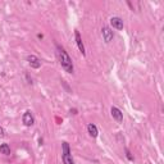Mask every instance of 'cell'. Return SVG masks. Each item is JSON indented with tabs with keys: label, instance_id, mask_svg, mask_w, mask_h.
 Returning a JSON list of instances; mask_svg holds the SVG:
<instances>
[{
	"label": "cell",
	"instance_id": "cell-4",
	"mask_svg": "<svg viewBox=\"0 0 164 164\" xmlns=\"http://www.w3.org/2000/svg\"><path fill=\"white\" fill-rule=\"evenodd\" d=\"M22 119H23V124H25L26 127H31V126H33V123H35V118H33V115L30 110H27V112L23 114Z\"/></svg>",
	"mask_w": 164,
	"mask_h": 164
},
{
	"label": "cell",
	"instance_id": "cell-7",
	"mask_svg": "<svg viewBox=\"0 0 164 164\" xmlns=\"http://www.w3.org/2000/svg\"><path fill=\"white\" fill-rule=\"evenodd\" d=\"M110 113H112V117H113L115 120H117L118 123H122V122H123V113L120 112L118 108L112 107V109H110Z\"/></svg>",
	"mask_w": 164,
	"mask_h": 164
},
{
	"label": "cell",
	"instance_id": "cell-8",
	"mask_svg": "<svg viewBox=\"0 0 164 164\" xmlns=\"http://www.w3.org/2000/svg\"><path fill=\"white\" fill-rule=\"evenodd\" d=\"M74 37H76V44L78 46V50L82 53V55H86V51H85V46H84V42H82V37L80 35L78 31H74Z\"/></svg>",
	"mask_w": 164,
	"mask_h": 164
},
{
	"label": "cell",
	"instance_id": "cell-6",
	"mask_svg": "<svg viewBox=\"0 0 164 164\" xmlns=\"http://www.w3.org/2000/svg\"><path fill=\"white\" fill-rule=\"evenodd\" d=\"M110 26L115 30H123V21L119 17H112L110 18Z\"/></svg>",
	"mask_w": 164,
	"mask_h": 164
},
{
	"label": "cell",
	"instance_id": "cell-10",
	"mask_svg": "<svg viewBox=\"0 0 164 164\" xmlns=\"http://www.w3.org/2000/svg\"><path fill=\"white\" fill-rule=\"evenodd\" d=\"M0 154L11 155V146H9L8 144H2V145H0Z\"/></svg>",
	"mask_w": 164,
	"mask_h": 164
},
{
	"label": "cell",
	"instance_id": "cell-11",
	"mask_svg": "<svg viewBox=\"0 0 164 164\" xmlns=\"http://www.w3.org/2000/svg\"><path fill=\"white\" fill-rule=\"evenodd\" d=\"M0 137H5V131L3 127H0Z\"/></svg>",
	"mask_w": 164,
	"mask_h": 164
},
{
	"label": "cell",
	"instance_id": "cell-1",
	"mask_svg": "<svg viewBox=\"0 0 164 164\" xmlns=\"http://www.w3.org/2000/svg\"><path fill=\"white\" fill-rule=\"evenodd\" d=\"M56 54H58V58H59V63L62 65V68L67 73H73V62H72L71 56L68 55V53L64 50V47L56 45Z\"/></svg>",
	"mask_w": 164,
	"mask_h": 164
},
{
	"label": "cell",
	"instance_id": "cell-5",
	"mask_svg": "<svg viewBox=\"0 0 164 164\" xmlns=\"http://www.w3.org/2000/svg\"><path fill=\"white\" fill-rule=\"evenodd\" d=\"M27 62H28V64H30L32 68H35V69H37V68H40V67H41V60L38 59L36 55H28L27 56Z\"/></svg>",
	"mask_w": 164,
	"mask_h": 164
},
{
	"label": "cell",
	"instance_id": "cell-12",
	"mask_svg": "<svg viewBox=\"0 0 164 164\" xmlns=\"http://www.w3.org/2000/svg\"><path fill=\"white\" fill-rule=\"evenodd\" d=\"M126 155H127V158L129 159V160H133V158H132V155H131V153H129L128 150H126Z\"/></svg>",
	"mask_w": 164,
	"mask_h": 164
},
{
	"label": "cell",
	"instance_id": "cell-9",
	"mask_svg": "<svg viewBox=\"0 0 164 164\" xmlns=\"http://www.w3.org/2000/svg\"><path fill=\"white\" fill-rule=\"evenodd\" d=\"M87 131H89V135H90L91 137H98V135H99V131H98V127H96L95 124L90 123L89 126H87Z\"/></svg>",
	"mask_w": 164,
	"mask_h": 164
},
{
	"label": "cell",
	"instance_id": "cell-3",
	"mask_svg": "<svg viewBox=\"0 0 164 164\" xmlns=\"http://www.w3.org/2000/svg\"><path fill=\"white\" fill-rule=\"evenodd\" d=\"M101 35H103V38H104L105 42H110L113 40V37H114L113 31L110 30L108 26H104L103 28H101Z\"/></svg>",
	"mask_w": 164,
	"mask_h": 164
},
{
	"label": "cell",
	"instance_id": "cell-2",
	"mask_svg": "<svg viewBox=\"0 0 164 164\" xmlns=\"http://www.w3.org/2000/svg\"><path fill=\"white\" fill-rule=\"evenodd\" d=\"M62 150H63V154H62V159H63L64 164H74L73 159H72V154L69 150V145L68 142H62Z\"/></svg>",
	"mask_w": 164,
	"mask_h": 164
}]
</instances>
